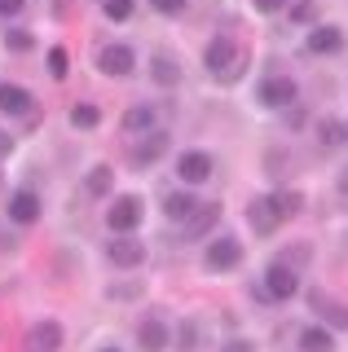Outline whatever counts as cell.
Instances as JSON below:
<instances>
[{"instance_id": "6da1fadb", "label": "cell", "mask_w": 348, "mask_h": 352, "mask_svg": "<svg viewBox=\"0 0 348 352\" xmlns=\"http://www.w3.org/2000/svg\"><path fill=\"white\" fill-rule=\"evenodd\" d=\"M133 66H137V53L128 49V44H102L97 49V71L102 75H111V80H124V75H133Z\"/></svg>"}, {"instance_id": "7a4b0ae2", "label": "cell", "mask_w": 348, "mask_h": 352, "mask_svg": "<svg viewBox=\"0 0 348 352\" xmlns=\"http://www.w3.org/2000/svg\"><path fill=\"white\" fill-rule=\"evenodd\" d=\"M243 264V247H238L234 238H216L208 242V251H203V269L208 273H230Z\"/></svg>"}, {"instance_id": "3957f363", "label": "cell", "mask_w": 348, "mask_h": 352, "mask_svg": "<svg viewBox=\"0 0 348 352\" xmlns=\"http://www.w3.org/2000/svg\"><path fill=\"white\" fill-rule=\"evenodd\" d=\"M141 212H146V207H141V198L137 194H124V198H115V203H111L106 225H111L115 234H133V229L141 225Z\"/></svg>"}, {"instance_id": "277c9868", "label": "cell", "mask_w": 348, "mask_h": 352, "mask_svg": "<svg viewBox=\"0 0 348 352\" xmlns=\"http://www.w3.org/2000/svg\"><path fill=\"white\" fill-rule=\"evenodd\" d=\"M234 62H238V44L234 40H212L208 44V53H203V66H208L212 75H221V80H230V71H234Z\"/></svg>"}, {"instance_id": "5b68a950", "label": "cell", "mask_w": 348, "mask_h": 352, "mask_svg": "<svg viewBox=\"0 0 348 352\" xmlns=\"http://www.w3.org/2000/svg\"><path fill=\"white\" fill-rule=\"evenodd\" d=\"M260 102L269 110H287L296 102V80H287V75H269V80H260Z\"/></svg>"}, {"instance_id": "8992f818", "label": "cell", "mask_w": 348, "mask_h": 352, "mask_svg": "<svg viewBox=\"0 0 348 352\" xmlns=\"http://www.w3.org/2000/svg\"><path fill=\"white\" fill-rule=\"evenodd\" d=\"M177 176L186 185H203V181H212V159L208 154H199V150H186L177 159Z\"/></svg>"}, {"instance_id": "52a82bcc", "label": "cell", "mask_w": 348, "mask_h": 352, "mask_svg": "<svg viewBox=\"0 0 348 352\" xmlns=\"http://www.w3.org/2000/svg\"><path fill=\"white\" fill-rule=\"evenodd\" d=\"M106 256H111V264H119V269H133V264H141V260H146V247H141L137 238L119 234L115 242H106Z\"/></svg>"}, {"instance_id": "ba28073f", "label": "cell", "mask_w": 348, "mask_h": 352, "mask_svg": "<svg viewBox=\"0 0 348 352\" xmlns=\"http://www.w3.org/2000/svg\"><path fill=\"white\" fill-rule=\"evenodd\" d=\"M265 291L274 295V300H291L296 295V273H291V264H269V273H265Z\"/></svg>"}, {"instance_id": "9c48e42d", "label": "cell", "mask_w": 348, "mask_h": 352, "mask_svg": "<svg viewBox=\"0 0 348 352\" xmlns=\"http://www.w3.org/2000/svg\"><path fill=\"white\" fill-rule=\"evenodd\" d=\"M309 304H313V313H318L326 326H335V330H348V308H344V304H335L331 295L313 291V295H309Z\"/></svg>"}, {"instance_id": "30bf717a", "label": "cell", "mask_w": 348, "mask_h": 352, "mask_svg": "<svg viewBox=\"0 0 348 352\" xmlns=\"http://www.w3.org/2000/svg\"><path fill=\"white\" fill-rule=\"evenodd\" d=\"M62 344V326L58 322H36L27 335V352H58Z\"/></svg>"}, {"instance_id": "8fae6325", "label": "cell", "mask_w": 348, "mask_h": 352, "mask_svg": "<svg viewBox=\"0 0 348 352\" xmlns=\"http://www.w3.org/2000/svg\"><path fill=\"white\" fill-rule=\"evenodd\" d=\"M9 220H14V225H36L40 220V198L31 190H18L9 198Z\"/></svg>"}, {"instance_id": "7c38bea8", "label": "cell", "mask_w": 348, "mask_h": 352, "mask_svg": "<svg viewBox=\"0 0 348 352\" xmlns=\"http://www.w3.org/2000/svg\"><path fill=\"white\" fill-rule=\"evenodd\" d=\"M304 49L309 53H340L344 49V31L340 27H313L309 40H304Z\"/></svg>"}, {"instance_id": "4fadbf2b", "label": "cell", "mask_w": 348, "mask_h": 352, "mask_svg": "<svg viewBox=\"0 0 348 352\" xmlns=\"http://www.w3.org/2000/svg\"><path fill=\"white\" fill-rule=\"evenodd\" d=\"M0 110L5 115H27V110H36V97L18 84H0Z\"/></svg>"}, {"instance_id": "5bb4252c", "label": "cell", "mask_w": 348, "mask_h": 352, "mask_svg": "<svg viewBox=\"0 0 348 352\" xmlns=\"http://www.w3.org/2000/svg\"><path fill=\"white\" fill-rule=\"evenodd\" d=\"M137 344H141V352H163V348H168V326H163L159 317L141 322V330H137Z\"/></svg>"}, {"instance_id": "9a60e30c", "label": "cell", "mask_w": 348, "mask_h": 352, "mask_svg": "<svg viewBox=\"0 0 348 352\" xmlns=\"http://www.w3.org/2000/svg\"><path fill=\"white\" fill-rule=\"evenodd\" d=\"M163 150H168V132H150V137L133 150V168H150Z\"/></svg>"}, {"instance_id": "2e32d148", "label": "cell", "mask_w": 348, "mask_h": 352, "mask_svg": "<svg viewBox=\"0 0 348 352\" xmlns=\"http://www.w3.org/2000/svg\"><path fill=\"white\" fill-rule=\"evenodd\" d=\"M252 229L260 238H269L278 229V212H274V203H269V198H256L252 203Z\"/></svg>"}, {"instance_id": "e0dca14e", "label": "cell", "mask_w": 348, "mask_h": 352, "mask_svg": "<svg viewBox=\"0 0 348 352\" xmlns=\"http://www.w3.org/2000/svg\"><path fill=\"white\" fill-rule=\"evenodd\" d=\"M163 212H168V220H190V216H199V203L186 190H177V194L163 198Z\"/></svg>"}, {"instance_id": "ac0fdd59", "label": "cell", "mask_w": 348, "mask_h": 352, "mask_svg": "<svg viewBox=\"0 0 348 352\" xmlns=\"http://www.w3.org/2000/svg\"><path fill=\"white\" fill-rule=\"evenodd\" d=\"M300 352H335V335L326 326H309L300 335Z\"/></svg>"}, {"instance_id": "d6986e66", "label": "cell", "mask_w": 348, "mask_h": 352, "mask_svg": "<svg viewBox=\"0 0 348 352\" xmlns=\"http://www.w3.org/2000/svg\"><path fill=\"white\" fill-rule=\"evenodd\" d=\"M150 71H155V84H177L181 80V66H177V58H168V53H155Z\"/></svg>"}, {"instance_id": "ffe728a7", "label": "cell", "mask_w": 348, "mask_h": 352, "mask_svg": "<svg viewBox=\"0 0 348 352\" xmlns=\"http://www.w3.org/2000/svg\"><path fill=\"white\" fill-rule=\"evenodd\" d=\"M71 124L80 128V132H89V128L102 124V110H97L93 102H75V106H71Z\"/></svg>"}, {"instance_id": "44dd1931", "label": "cell", "mask_w": 348, "mask_h": 352, "mask_svg": "<svg viewBox=\"0 0 348 352\" xmlns=\"http://www.w3.org/2000/svg\"><path fill=\"white\" fill-rule=\"evenodd\" d=\"M150 124H155V106H133L124 115V128L128 132H141V128H150Z\"/></svg>"}, {"instance_id": "7402d4cb", "label": "cell", "mask_w": 348, "mask_h": 352, "mask_svg": "<svg viewBox=\"0 0 348 352\" xmlns=\"http://www.w3.org/2000/svg\"><path fill=\"white\" fill-rule=\"evenodd\" d=\"M84 185H89V194H111V185H115V172H111V168H93Z\"/></svg>"}, {"instance_id": "603a6c76", "label": "cell", "mask_w": 348, "mask_h": 352, "mask_svg": "<svg viewBox=\"0 0 348 352\" xmlns=\"http://www.w3.org/2000/svg\"><path fill=\"white\" fill-rule=\"evenodd\" d=\"M269 203H274L278 220H287V216H296V212H300V194H269Z\"/></svg>"}, {"instance_id": "cb8c5ba5", "label": "cell", "mask_w": 348, "mask_h": 352, "mask_svg": "<svg viewBox=\"0 0 348 352\" xmlns=\"http://www.w3.org/2000/svg\"><path fill=\"white\" fill-rule=\"evenodd\" d=\"M216 216H221V207H216V203H212V207H199V220H194V225H186V238H199V234H203V225L212 229V225H216Z\"/></svg>"}, {"instance_id": "d4e9b609", "label": "cell", "mask_w": 348, "mask_h": 352, "mask_svg": "<svg viewBox=\"0 0 348 352\" xmlns=\"http://www.w3.org/2000/svg\"><path fill=\"white\" fill-rule=\"evenodd\" d=\"M67 71H71L67 49H49V75H53V80H67Z\"/></svg>"}, {"instance_id": "484cf974", "label": "cell", "mask_w": 348, "mask_h": 352, "mask_svg": "<svg viewBox=\"0 0 348 352\" xmlns=\"http://www.w3.org/2000/svg\"><path fill=\"white\" fill-rule=\"evenodd\" d=\"M106 18H111V22H128V18H133V0H106Z\"/></svg>"}, {"instance_id": "4316f807", "label": "cell", "mask_w": 348, "mask_h": 352, "mask_svg": "<svg viewBox=\"0 0 348 352\" xmlns=\"http://www.w3.org/2000/svg\"><path fill=\"white\" fill-rule=\"evenodd\" d=\"M5 44H9V53H27L31 49V36H27V31H9Z\"/></svg>"}, {"instance_id": "83f0119b", "label": "cell", "mask_w": 348, "mask_h": 352, "mask_svg": "<svg viewBox=\"0 0 348 352\" xmlns=\"http://www.w3.org/2000/svg\"><path fill=\"white\" fill-rule=\"evenodd\" d=\"M291 18H296V22H313V18H318V5H313V0H300V5L291 9Z\"/></svg>"}, {"instance_id": "f1b7e54d", "label": "cell", "mask_w": 348, "mask_h": 352, "mask_svg": "<svg viewBox=\"0 0 348 352\" xmlns=\"http://www.w3.org/2000/svg\"><path fill=\"white\" fill-rule=\"evenodd\" d=\"M150 5H155L159 14H181V9H186V0H150Z\"/></svg>"}, {"instance_id": "f546056e", "label": "cell", "mask_w": 348, "mask_h": 352, "mask_svg": "<svg viewBox=\"0 0 348 352\" xmlns=\"http://www.w3.org/2000/svg\"><path fill=\"white\" fill-rule=\"evenodd\" d=\"M23 5H27V0H0V18H14V14H23Z\"/></svg>"}, {"instance_id": "4dcf8cb0", "label": "cell", "mask_w": 348, "mask_h": 352, "mask_svg": "<svg viewBox=\"0 0 348 352\" xmlns=\"http://www.w3.org/2000/svg\"><path fill=\"white\" fill-rule=\"evenodd\" d=\"M287 0H256V9H265V14H274V9H282Z\"/></svg>"}, {"instance_id": "1f68e13d", "label": "cell", "mask_w": 348, "mask_h": 352, "mask_svg": "<svg viewBox=\"0 0 348 352\" xmlns=\"http://www.w3.org/2000/svg\"><path fill=\"white\" fill-rule=\"evenodd\" d=\"M326 137H340L344 146H348V124H340V128H326Z\"/></svg>"}, {"instance_id": "d6a6232c", "label": "cell", "mask_w": 348, "mask_h": 352, "mask_svg": "<svg viewBox=\"0 0 348 352\" xmlns=\"http://www.w3.org/2000/svg\"><path fill=\"white\" fill-rule=\"evenodd\" d=\"M225 352H252V344H247V339L243 344H225Z\"/></svg>"}, {"instance_id": "836d02e7", "label": "cell", "mask_w": 348, "mask_h": 352, "mask_svg": "<svg viewBox=\"0 0 348 352\" xmlns=\"http://www.w3.org/2000/svg\"><path fill=\"white\" fill-rule=\"evenodd\" d=\"M340 194H344V198H348V168H344V172H340Z\"/></svg>"}, {"instance_id": "e575fe53", "label": "cell", "mask_w": 348, "mask_h": 352, "mask_svg": "<svg viewBox=\"0 0 348 352\" xmlns=\"http://www.w3.org/2000/svg\"><path fill=\"white\" fill-rule=\"evenodd\" d=\"M0 150H9V137H5V132H0Z\"/></svg>"}, {"instance_id": "d590c367", "label": "cell", "mask_w": 348, "mask_h": 352, "mask_svg": "<svg viewBox=\"0 0 348 352\" xmlns=\"http://www.w3.org/2000/svg\"><path fill=\"white\" fill-rule=\"evenodd\" d=\"M102 352H119V348H102Z\"/></svg>"}]
</instances>
